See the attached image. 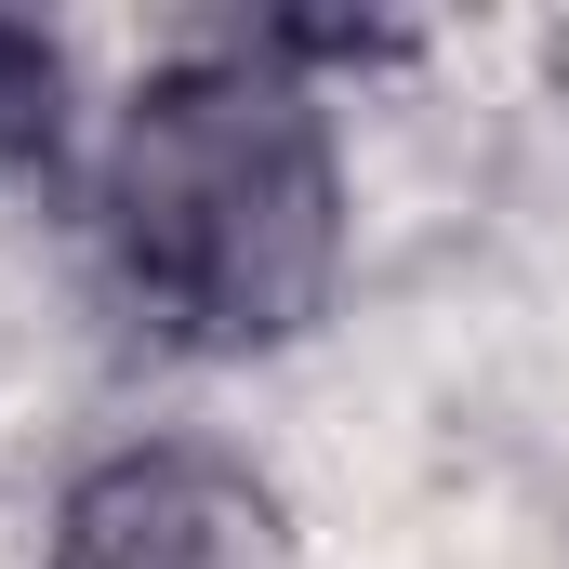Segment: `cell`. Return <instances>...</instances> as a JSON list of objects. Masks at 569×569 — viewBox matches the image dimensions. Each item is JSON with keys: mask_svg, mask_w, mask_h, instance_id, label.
Returning <instances> with one entry per match:
<instances>
[{"mask_svg": "<svg viewBox=\"0 0 569 569\" xmlns=\"http://www.w3.org/2000/svg\"><path fill=\"white\" fill-rule=\"evenodd\" d=\"M93 226H107L133 305H159V331L279 345L331 291V252H345L331 120L279 67V40H226V53L159 67L107 133Z\"/></svg>", "mask_w": 569, "mask_h": 569, "instance_id": "1", "label": "cell"}, {"mask_svg": "<svg viewBox=\"0 0 569 569\" xmlns=\"http://www.w3.org/2000/svg\"><path fill=\"white\" fill-rule=\"evenodd\" d=\"M252 503L212 463H120L80 490L67 517V569H239L252 557Z\"/></svg>", "mask_w": 569, "mask_h": 569, "instance_id": "2", "label": "cell"}, {"mask_svg": "<svg viewBox=\"0 0 569 569\" xmlns=\"http://www.w3.org/2000/svg\"><path fill=\"white\" fill-rule=\"evenodd\" d=\"M53 93H67L53 40L40 27H0V159H40L53 146Z\"/></svg>", "mask_w": 569, "mask_h": 569, "instance_id": "3", "label": "cell"}]
</instances>
